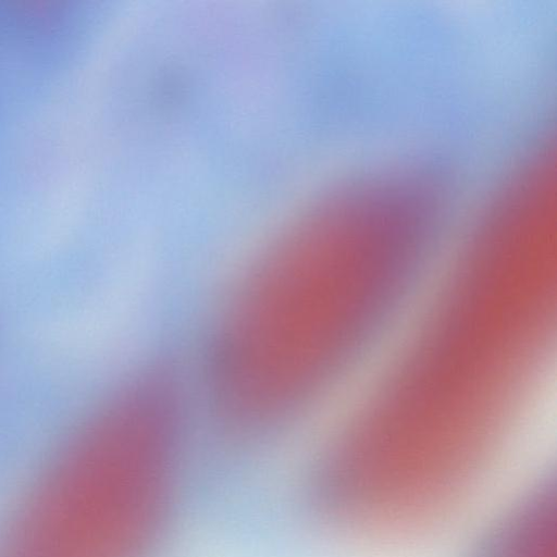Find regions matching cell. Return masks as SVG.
<instances>
[{
    "mask_svg": "<svg viewBox=\"0 0 557 557\" xmlns=\"http://www.w3.org/2000/svg\"><path fill=\"white\" fill-rule=\"evenodd\" d=\"M492 557H555V512L547 495L511 521Z\"/></svg>",
    "mask_w": 557,
    "mask_h": 557,
    "instance_id": "6da1fadb",
    "label": "cell"
}]
</instances>
